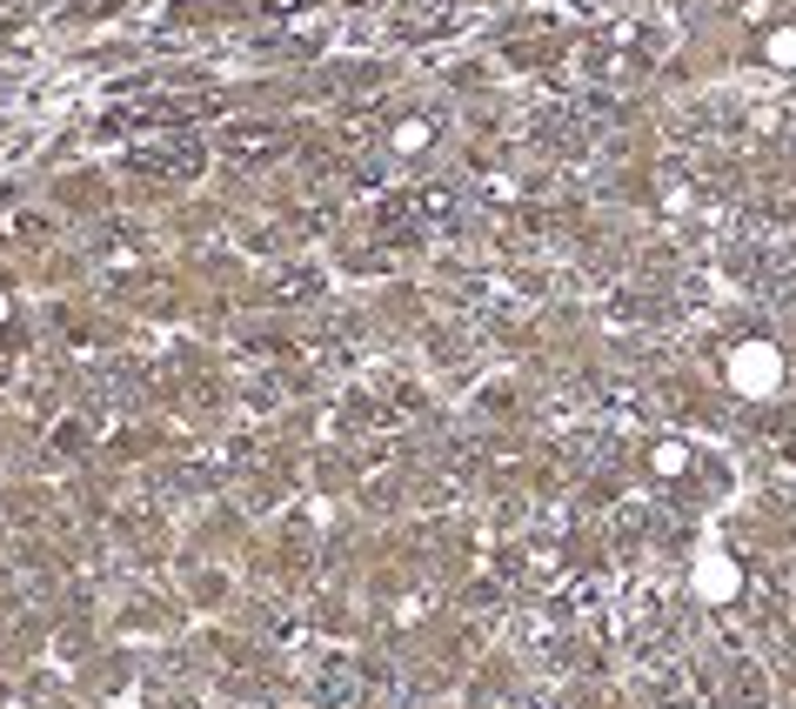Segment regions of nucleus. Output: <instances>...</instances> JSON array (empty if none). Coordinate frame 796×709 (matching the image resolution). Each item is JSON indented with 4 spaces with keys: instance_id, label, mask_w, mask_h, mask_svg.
I'll use <instances>...</instances> for the list:
<instances>
[{
    "instance_id": "obj_2",
    "label": "nucleus",
    "mask_w": 796,
    "mask_h": 709,
    "mask_svg": "<svg viewBox=\"0 0 796 709\" xmlns=\"http://www.w3.org/2000/svg\"><path fill=\"white\" fill-rule=\"evenodd\" d=\"M690 589H696L703 603H736V596H743V569H736L723 549H710V556H696V569H690Z\"/></svg>"
},
{
    "instance_id": "obj_4",
    "label": "nucleus",
    "mask_w": 796,
    "mask_h": 709,
    "mask_svg": "<svg viewBox=\"0 0 796 709\" xmlns=\"http://www.w3.org/2000/svg\"><path fill=\"white\" fill-rule=\"evenodd\" d=\"M436 141V127L429 121H402V127H395V147H402V154H422Z\"/></svg>"
},
{
    "instance_id": "obj_6",
    "label": "nucleus",
    "mask_w": 796,
    "mask_h": 709,
    "mask_svg": "<svg viewBox=\"0 0 796 709\" xmlns=\"http://www.w3.org/2000/svg\"><path fill=\"white\" fill-rule=\"evenodd\" d=\"M0 321H8V295H0Z\"/></svg>"
},
{
    "instance_id": "obj_1",
    "label": "nucleus",
    "mask_w": 796,
    "mask_h": 709,
    "mask_svg": "<svg viewBox=\"0 0 796 709\" xmlns=\"http://www.w3.org/2000/svg\"><path fill=\"white\" fill-rule=\"evenodd\" d=\"M776 382H783V348L776 341H743L729 354V389L736 395H776Z\"/></svg>"
},
{
    "instance_id": "obj_5",
    "label": "nucleus",
    "mask_w": 796,
    "mask_h": 709,
    "mask_svg": "<svg viewBox=\"0 0 796 709\" xmlns=\"http://www.w3.org/2000/svg\"><path fill=\"white\" fill-rule=\"evenodd\" d=\"M690 462H696V455H690L683 442H663V449H656V475H683Z\"/></svg>"
},
{
    "instance_id": "obj_3",
    "label": "nucleus",
    "mask_w": 796,
    "mask_h": 709,
    "mask_svg": "<svg viewBox=\"0 0 796 709\" xmlns=\"http://www.w3.org/2000/svg\"><path fill=\"white\" fill-rule=\"evenodd\" d=\"M763 54H769V68H796V28H769Z\"/></svg>"
}]
</instances>
